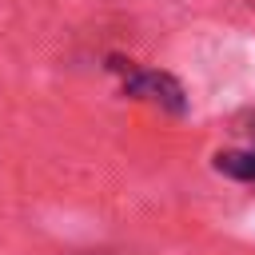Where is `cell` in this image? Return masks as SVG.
Returning a JSON list of instances; mask_svg holds the SVG:
<instances>
[{
    "mask_svg": "<svg viewBox=\"0 0 255 255\" xmlns=\"http://www.w3.org/2000/svg\"><path fill=\"white\" fill-rule=\"evenodd\" d=\"M112 72H124V92L128 96H139V100H155L163 104L167 112H183V88L167 76V72H143V68H131V60L124 64L120 56H112Z\"/></svg>",
    "mask_w": 255,
    "mask_h": 255,
    "instance_id": "1",
    "label": "cell"
},
{
    "mask_svg": "<svg viewBox=\"0 0 255 255\" xmlns=\"http://www.w3.org/2000/svg\"><path fill=\"white\" fill-rule=\"evenodd\" d=\"M215 171H223L231 179H243V183H255V151H219Z\"/></svg>",
    "mask_w": 255,
    "mask_h": 255,
    "instance_id": "2",
    "label": "cell"
}]
</instances>
